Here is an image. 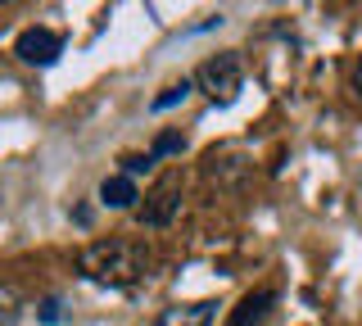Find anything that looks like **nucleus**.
Instances as JSON below:
<instances>
[{
  "instance_id": "5",
  "label": "nucleus",
  "mask_w": 362,
  "mask_h": 326,
  "mask_svg": "<svg viewBox=\"0 0 362 326\" xmlns=\"http://www.w3.org/2000/svg\"><path fill=\"white\" fill-rule=\"evenodd\" d=\"M213 318H218V303L195 299V303H173V308H163L154 326H213Z\"/></svg>"
},
{
  "instance_id": "12",
  "label": "nucleus",
  "mask_w": 362,
  "mask_h": 326,
  "mask_svg": "<svg viewBox=\"0 0 362 326\" xmlns=\"http://www.w3.org/2000/svg\"><path fill=\"white\" fill-rule=\"evenodd\" d=\"M41 318H45V322H59V303H54V299L41 303Z\"/></svg>"
},
{
  "instance_id": "4",
  "label": "nucleus",
  "mask_w": 362,
  "mask_h": 326,
  "mask_svg": "<svg viewBox=\"0 0 362 326\" xmlns=\"http://www.w3.org/2000/svg\"><path fill=\"white\" fill-rule=\"evenodd\" d=\"M59 50H64V41L54 37L50 28H28L18 37V46H14V54L23 64H32V69H45V64H54L59 59Z\"/></svg>"
},
{
  "instance_id": "3",
  "label": "nucleus",
  "mask_w": 362,
  "mask_h": 326,
  "mask_svg": "<svg viewBox=\"0 0 362 326\" xmlns=\"http://www.w3.org/2000/svg\"><path fill=\"white\" fill-rule=\"evenodd\" d=\"M177 213H181V177L168 173V177L154 182V190L145 195V204L136 209V218H141L145 227H168V222H177Z\"/></svg>"
},
{
  "instance_id": "6",
  "label": "nucleus",
  "mask_w": 362,
  "mask_h": 326,
  "mask_svg": "<svg viewBox=\"0 0 362 326\" xmlns=\"http://www.w3.org/2000/svg\"><path fill=\"white\" fill-rule=\"evenodd\" d=\"M272 303H276V290H249V295L231 308V318H226V326H263L267 322V313H272Z\"/></svg>"
},
{
  "instance_id": "1",
  "label": "nucleus",
  "mask_w": 362,
  "mask_h": 326,
  "mask_svg": "<svg viewBox=\"0 0 362 326\" xmlns=\"http://www.w3.org/2000/svg\"><path fill=\"white\" fill-rule=\"evenodd\" d=\"M150 267H154V254L141 240H90L77 250V272L109 290H127L136 281H145Z\"/></svg>"
},
{
  "instance_id": "8",
  "label": "nucleus",
  "mask_w": 362,
  "mask_h": 326,
  "mask_svg": "<svg viewBox=\"0 0 362 326\" xmlns=\"http://www.w3.org/2000/svg\"><path fill=\"white\" fill-rule=\"evenodd\" d=\"M23 318V295H18V290L14 286H9V281H0V322H18Z\"/></svg>"
},
{
  "instance_id": "9",
  "label": "nucleus",
  "mask_w": 362,
  "mask_h": 326,
  "mask_svg": "<svg viewBox=\"0 0 362 326\" xmlns=\"http://www.w3.org/2000/svg\"><path fill=\"white\" fill-rule=\"evenodd\" d=\"M190 86H195V77H190V82H177V86H168L163 95H154V109H173L177 100H186V95H190Z\"/></svg>"
},
{
  "instance_id": "11",
  "label": "nucleus",
  "mask_w": 362,
  "mask_h": 326,
  "mask_svg": "<svg viewBox=\"0 0 362 326\" xmlns=\"http://www.w3.org/2000/svg\"><path fill=\"white\" fill-rule=\"evenodd\" d=\"M150 168H154L150 154H145V159H141V154H127V159H122V173H127V177H136V173H150Z\"/></svg>"
},
{
  "instance_id": "2",
  "label": "nucleus",
  "mask_w": 362,
  "mask_h": 326,
  "mask_svg": "<svg viewBox=\"0 0 362 326\" xmlns=\"http://www.w3.org/2000/svg\"><path fill=\"white\" fill-rule=\"evenodd\" d=\"M195 86L213 100V105H231V100L245 91V64H240V54L222 50V54H213V59H204L199 73H195Z\"/></svg>"
},
{
  "instance_id": "10",
  "label": "nucleus",
  "mask_w": 362,
  "mask_h": 326,
  "mask_svg": "<svg viewBox=\"0 0 362 326\" xmlns=\"http://www.w3.org/2000/svg\"><path fill=\"white\" fill-rule=\"evenodd\" d=\"M181 145H186V141H181V136H177V132H163V136H158V141H154V150H150V159H163V154H177V150H181Z\"/></svg>"
},
{
  "instance_id": "7",
  "label": "nucleus",
  "mask_w": 362,
  "mask_h": 326,
  "mask_svg": "<svg viewBox=\"0 0 362 326\" xmlns=\"http://www.w3.org/2000/svg\"><path fill=\"white\" fill-rule=\"evenodd\" d=\"M100 199H105L109 209H132L141 195H136V182H132V177L118 173V177H105V186H100Z\"/></svg>"
},
{
  "instance_id": "13",
  "label": "nucleus",
  "mask_w": 362,
  "mask_h": 326,
  "mask_svg": "<svg viewBox=\"0 0 362 326\" xmlns=\"http://www.w3.org/2000/svg\"><path fill=\"white\" fill-rule=\"evenodd\" d=\"M354 91H358V100H362V59H358V69H354Z\"/></svg>"
}]
</instances>
